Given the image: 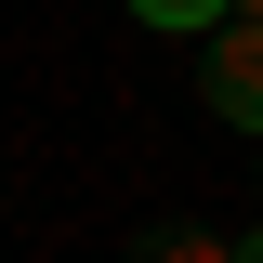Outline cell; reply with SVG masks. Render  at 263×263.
<instances>
[{
  "mask_svg": "<svg viewBox=\"0 0 263 263\" xmlns=\"http://www.w3.org/2000/svg\"><path fill=\"white\" fill-rule=\"evenodd\" d=\"M197 92H211V119L263 132V27H211L197 40Z\"/></svg>",
  "mask_w": 263,
  "mask_h": 263,
  "instance_id": "1",
  "label": "cell"
},
{
  "mask_svg": "<svg viewBox=\"0 0 263 263\" xmlns=\"http://www.w3.org/2000/svg\"><path fill=\"white\" fill-rule=\"evenodd\" d=\"M119 263H237V237H211V224H145Z\"/></svg>",
  "mask_w": 263,
  "mask_h": 263,
  "instance_id": "2",
  "label": "cell"
},
{
  "mask_svg": "<svg viewBox=\"0 0 263 263\" xmlns=\"http://www.w3.org/2000/svg\"><path fill=\"white\" fill-rule=\"evenodd\" d=\"M132 13H145V27H171V40H211V27H224V0H132Z\"/></svg>",
  "mask_w": 263,
  "mask_h": 263,
  "instance_id": "3",
  "label": "cell"
},
{
  "mask_svg": "<svg viewBox=\"0 0 263 263\" xmlns=\"http://www.w3.org/2000/svg\"><path fill=\"white\" fill-rule=\"evenodd\" d=\"M224 27H263V0H224Z\"/></svg>",
  "mask_w": 263,
  "mask_h": 263,
  "instance_id": "4",
  "label": "cell"
},
{
  "mask_svg": "<svg viewBox=\"0 0 263 263\" xmlns=\"http://www.w3.org/2000/svg\"><path fill=\"white\" fill-rule=\"evenodd\" d=\"M237 263H263V224H250V237H237Z\"/></svg>",
  "mask_w": 263,
  "mask_h": 263,
  "instance_id": "5",
  "label": "cell"
}]
</instances>
